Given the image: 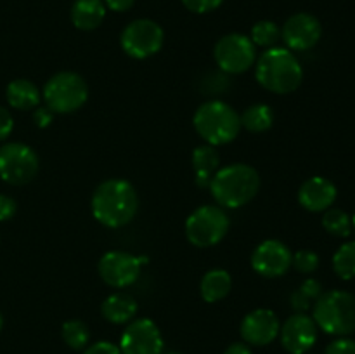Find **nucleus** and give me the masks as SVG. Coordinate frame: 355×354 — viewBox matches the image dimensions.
Masks as SVG:
<instances>
[{
    "label": "nucleus",
    "mask_w": 355,
    "mask_h": 354,
    "mask_svg": "<svg viewBox=\"0 0 355 354\" xmlns=\"http://www.w3.org/2000/svg\"><path fill=\"white\" fill-rule=\"evenodd\" d=\"M279 319L270 309H255L241 321V337L252 346H267L279 335Z\"/></svg>",
    "instance_id": "16"
},
{
    "label": "nucleus",
    "mask_w": 355,
    "mask_h": 354,
    "mask_svg": "<svg viewBox=\"0 0 355 354\" xmlns=\"http://www.w3.org/2000/svg\"><path fill=\"white\" fill-rule=\"evenodd\" d=\"M52 111L49 110L47 106L45 108H38L37 111H35V115H33V118H35V124L38 125V127H47V125H51V121H52Z\"/></svg>",
    "instance_id": "36"
},
{
    "label": "nucleus",
    "mask_w": 355,
    "mask_h": 354,
    "mask_svg": "<svg viewBox=\"0 0 355 354\" xmlns=\"http://www.w3.org/2000/svg\"><path fill=\"white\" fill-rule=\"evenodd\" d=\"M7 103L16 110H33L40 103V90L30 80L17 78L7 85Z\"/></svg>",
    "instance_id": "21"
},
{
    "label": "nucleus",
    "mask_w": 355,
    "mask_h": 354,
    "mask_svg": "<svg viewBox=\"0 0 355 354\" xmlns=\"http://www.w3.org/2000/svg\"><path fill=\"white\" fill-rule=\"evenodd\" d=\"M106 17L103 0H75L71 7V21L78 30H96Z\"/></svg>",
    "instance_id": "18"
},
{
    "label": "nucleus",
    "mask_w": 355,
    "mask_h": 354,
    "mask_svg": "<svg viewBox=\"0 0 355 354\" xmlns=\"http://www.w3.org/2000/svg\"><path fill=\"white\" fill-rule=\"evenodd\" d=\"M333 269L342 280L355 278V242L343 243L333 255Z\"/></svg>",
    "instance_id": "24"
},
{
    "label": "nucleus",
    "mask_w": 355,
    "mask_h": 354,
    "mask_svg": "<svg viewBox=\"0 0 355 354\" xmlns=\"http://www.w3.org/2000/svg\"><path fill=\"white\" fill-rule=\"evenodd\" d=\"M227 231V214L215 205H203L196 208L186 221L187 239L200 248L217 245Z\"/></svg>",
    "instance_id": "7"
},
{
    "label": "nucleus",
    "mask_w": 355,
    "mask_h": 354,
    "mask_svg": "<svg viewBox=\"0 0 355 354\" xmlns=\"http://www.w3.org/2000/svg\"><path fill=\"white\" fill-rule=\"evenodd\" d=\"M61 333L64 342L75 351L83 349V347L89 344V339H90V333H89V328H87V325L83 321H78V319H69V321H66L64 325H62Z\"/></svg>",
    "instance_id": "26"
},
{
    "label": "nucleus",
    "mask_w": 355,
    "mask_h": 354,
    "mask_svg": "<svg viewBox=\"0 0 355 354\" xmlns=\"http://www.w3.org/2000/svg\"><path fill=\"white\" fill-rule=\"evenodd\" d=\"M166 354H180V353H166Z\"/></svg>",
    "instance_id": "41"
},
{
    "label": "nucleus",
    "mask_w": 355,
    "mask_h": 354,
    "mask_svg": "<svg viewBox=\"0 0 355 354\" xmlns=\"http://www.w3.org/2000/svg\"><path fill=\"white\" fill-rule=\"evenodd\" d=\"M16 201L7 194H0V222L9 221L16 214Z\"/></svg>",
    "instance_id": "31"
},
{
    "label": "nucleus",
    "mask_w": 355,
    "mask_h": 354,
    "mask_svg": "<svg viewBox=\"0 0 355 354\" xmlns=\"http://www.w3.org/2000/svg\"><path fill=\"white\" fill-rule=\"evenodd\" d=\"M103 316L113 325H123L130 321L137 312V302L128 294H113L103 302Z\"/></svg>",
    "instance_id": "20"
},
{
    "label": "nucleus",
    "mask_w": 355,
    "mask_h": 354,
    "mask_svg": "<svg viewBox=\"0 0 355 354\" xmlns=\"http://www.w3.org/2000/svg\"><path fill=\"white\" fill-rule=\"evenodd\" d=\"M291 305H293L295 311L304 312L311 307V298H309L307 295H305L304 292H300V288H298V290L291 295Z\"/></svg>",
    "instance_id": "35"
},
{
    "label": "nucleus",
    "mask_w": 355,
    "mask_h": 354,
    "mask_svg": "<svg viewBox=\"0 0 355 354\" xmlns=\"http://www.w3.org/2000/svg\"><path fill=\"white\" fill-rule=\"evenodd\" d=\"M293 253L277 239H266L252 255V267L263 278H279L290 269Z\"/></svg>",
    "instance_id": "14"
},
{
    "label": "nucleus",
    "mask_w": 355,
    "mask_h": 354,
    "mask_svg": "<svg viewBox=\"0 0 355 354\" xmlns=\"http://www.w3.org/2000/svg\"><path fill=\"white\" fill-rule=\"evenodd\" d=\"M83 354H121V351L120 347L114 346V344L101 340V342H96L94 346L87 347V351Z\"/></svg>",
    "instance_id": "32"
},
{
    "label": "nucleus",
    "mask_w": 355,
    "mask_h": 354,
    "mask_svg": "<svg viewBox=\"0 0 355 354\" xmlns=\"http://www.w3.org/2000/svg\"><path fill=\"white\" fill-rule=\"evenodd\" d=\"M139 196L128 180L110 179L97 186L92 196V214L107 228H121L137 214Z\"/></svg>",
    "instance_id": "1"
},
{
    "label": "nucleus",
    "mask_w": 355,
    "mask_h": 354,
    "mask_svg": "<svg viewBox=\"0 0 355 354\" xmlns=\"http://www.w3.org/2000/svg\"><path fill=\"white\" fill-rule=\"evenodd\" d=\"M336 186L326 177H311L298 189V201L311 212H322L331 208L336 200Z\"/></svg>",
    "instance_id": "17"
},
{
    "label": "nucleus",
    "mask_w": 355,
    "mask_h": 354,
    "mask_svg": "<svg viewBox=\"0 0 355 354\" xmlns=\"http://www.w3.org/2000/svg\"><path fill=\"white\" fill-rule=\"evenodd\" d=\"M163 40H165L163 28L156 21L146 19V17L128 23L121 31L120 38L123 51L134 59H146L155 56L162 49Z\"/></svg>",
    "instance_id": "8"
},
{
    "label": "nucleus",
    "mask_w": 355,
    "mask_h": 354,
    "mask_svg": "<svg viewBox=\"0 0 355 354\" xmlns=\"http://www.w3.org/2000/svg\"><path fill=\"white\" fill-rule=\"evenodd\" d=\"M214 56L222 71L238 75L255 62V44L246 35L229 33L217 42Z\"/></svg>",
    "instance_id": "10"
},
{
    "label": "nucleus",
    "mask_w": 355,
    "mask_h": 354,
    "mask_svg": "<svg viewBox=\"0 0 355 354\" xmlns=\"http://www.w3.org/2000/svg\"><path fill=\"white\" fill-rule=\"evenodd\" d=\"M210 191L218 205L239 208L252 201L260 189V177L253 167L245 163L224 167L210 180Z\"/></svg>",
    "instance_id": "2"
},
{
    "label": "nucleus",
    "mask_w": 355,
    "mask_h": 354,
    "mask_svg": "<svg viewBox=\"0 0 355 354\" xmlns=\"http://www.w3.org/2000/svg\"><path fill=\"white\" fill-rule=\"evenodd\" d=\"M38 172V156L30 146L10 142L0 148V177L14 186L30 183Z\"/></svg>",
    "instance_id": "9"
},
{
    "label": "nucleus",
    "mask_w": 355,
    "mask_h": 354,
    "mask_svg": "<svg viewBox=\"0 0 355 354\" xmlns=\"http://www.w3.org/2000/svg\"><path fill=\"white\" fill-rule=\"evenodd\" d=\"M89 97L85 80L73 71H61L47 80L44 99L52 113H73L85 104Z\"/></svg>",
    "instance_id": "6"
},
{
    "label": "nucleus",
    "mask_w": 355,
    "mask_h": 354,
    "mask_svg": "<svg viewBox=\"0 0 355 354\" xmlns=\"http://www.w3.org/2000/svg\"><path fill=\"white\" fill-rule=\"evenodd\" d=\"M281 344L290 354H305L318 340V325L304 312L290 316L281 326Z\"/></svg>",
    "instance_id": "15"
},
{
    "label": "nucleus",
    "mask_w": 355,
    "mask_h": 354,
    "mask_svg": "<svg viewBox=\"0 0 355 354\" xmlns=\"http://www.w3.org/2000/svg\"><path fill=\"white\" fill-rule=\"evenodd\" d=\"M281 30L272 21H259L252 28V42L260 47H272L279 40Z\"/></svg>",
    "instance_id": "27"
},
{
    "label": "nucleus",
    "mask_w": 355,
    "mask_h": 354,
    "mask_svg": "<svg viewBox=\"0 0 355 354\" xmlns=\"http://www.w3.org/2000/svg\"><path fill=\"white\" fill-rule=\"evenodd\" d=\"M312 319L322 332L329 335H350L355 332V297L343 290L321 294V297L315 301Z\"/></svg>",
    "instance_id": "5"
},
{
    "label": "nucleus",
    "mask_w": 355,
    "mask_h": 354,
    "mask_svg": "<svg viewBox=\"0 0 355 354\" xmlns=\"http://www.w3.org/2000/svg\"><path fill=\"white\" fill-rule=\"evenodd\" d=\"M241 127L250 132H266L272 127L274 113L267 104H253L239 117Z\"/></svg>",
    "instance_id": "23"
},
{
    "label": "nucleus",
    "mask_w": 355,
    "mask_h": 354,
    "mask_svg": "<svg viewBox=\"0 0 355 354\" xmlns=\"http://www.w3.org/2000/svg\"><path fill=\"white\" fill-rule=\"evenodd\" d=\"M322 228L333 236H340V238H347L352 231V219L349 214L340 208H328L322 217Z\"/></svg>",
    "instance_id": "25"
},
{
    "label": "nucleus",
    "mask_w": 355,
    "mask_h": 354,
    "mask_svg": "<svg viewBox=\"0 0 355 354\" xmlns=\"http://www.w3.org/2000/svg\"><path fill=\"white\" fill-rule=\"evenodd\" d=\"M322 33L321 23L309 12H298L288 17L281 30V38L291 51H309L319 42Z\"/></svg>",
    "instance_id": "13"
},
{
    "label": "nucleus",
    "mask_w": 355,
    "mask_h": 354,
    "mask_svg": "<svg viewBox=\"0 0 355 354\" xmlns=\"http://www.w3.org/2000/svg\"><path fill=\"white\" fill-rule=\"evenodd\" d=\"M2 325H3V319H2V314H0V330H2Z\"/></svg>",
    "instance_id": "39"
},
{
    "label": "nucleus",
    "mask_w": 355,
    "mask_h": 354,
    "mask_svg": "<svg viewBox=\"0 0 355 354\" xmlns=\"http://www.w3.org/2000/svg\"><path fill=\"white\" fill-rule=\"evenodd\" d=\"M224 354H252V351H250V347L246 346V344L236 342V344H231V346L225 349Z\"/></svg>",
    "instance_id": "38"
},
{
    "label": "nucleus",
    "mask_w": 355,
    "mask_h": 354,
    "mask_svg": "<svg viewBox=\"0 0 355 354\" xmlns=\"http://www.w3.org/2000/svg\"><path fill=\"white\" fill-rule=\"evenodd\" d=\"M146 259H137L127 252H107L99 260V274L110 287L123 288L134 283L141 274Z\"/></svg>",
    "instance_id": "12"
},
{
    "label": "nucleus",
    "mask_w": 355,
    "mask_h": 354,
    "mask_svg": "<svg viewBox=\"0 0 355 354\" xmlns=\"http://www.w3.org/2000/svg\"><path fill=\"white\" fill-rule=\"evenodd\" d=\"M163 337L155 321L141 318L125 328L120 340L121 354H162Z\"/></svg>",
    "instance_id": "11"
},
{
    "label": "nucleus",
    "mask_w": 355,
    "mask_h": 354,
    "mask_svg": "<svg viewBox=\"0 0 355 354\" xmlns=\"http://www.w3.org/2000/svg\"><path fill=\"white\" fill-rule=\"evenodd\" d=\"M324 354H355V340L347 339V337L333 340V342L326 347Z\"/></svg>",
    "instance_id": "30"
},
{
    "label": "nucleus",
    "mask_w": 355,
    "mask_h": 354,
    "mask_svg": "<svg viewBox=\"0 0 355 354\" xmlns=\"http://www.w3.org/2000/svg\"><path fill=\"white\" fill-rule=\"evenodd\" d=\"M352 228L355 229V214H354V217H352Z\"/></svg>",
    "instance_id": "40"
},
{
    "label": "nucleus",
    "mask_w": 355,
    "mask_h": 354,
    "mask_svg": "<svg viewBox=\"0 0 355 354\" xmlns=\"http://www.w3.org/2000/svg\"><path fill=\"white\" fill-rule=\"evenodd\" d=\"M194 128L211 146L234 141L241 130L239 115L222 101H208L194 113Z\"/></svg>",
    "instance_id": "4"
},
{
    "label": "nucleus",
    "mask_w": 355,
    "mask_h": 354,
    "mask_svg": "<svg viewBox=\"0 0 355 354\" xmlns=\"http://www.w3.org/2000/svg\"><path fill=\"white\" fill-rule=\"evenodd\" d=\"M103 2L107 9L114 10V12H125V10L132 9L135 0H103Z\"/></svg>",
    "instance_id": "37"
},
{
    "label": "nucleus",
    "mask_w": 355,
    "mask_h": 354,
    "mask_svg": "<svg viewBox=\"0 0 355 354\" xmlns=\"http://www.w3.org/2000/svg\"><path fill=\"white\" fill-rule=\"evenodd\" d=\"M231 274L224 269H211L201 280V297L207 302H218L231 292Z\"/></svg>",
    "instance_id": "22"
},
{
    "label": "nucleus",
    "mask_w": 355,
    "mask_h": 354,
    "mask_svg": "<svg viewBox=\"0 0 355 354\" xmlns=\"http://www.w3.org/2000/svg\"><path fill=\"white\" fill-rule=\"evenodd\" d=\"M291 264L295 266V269L300 271V273H314L319 266V257L318 253L311 252V250H298L297 253L291 259Z\"/></svg>",
    "instance_id": "28"
},
{
    "label": "nucleus",
    "mask_w": 355,
    "mask_h": 354,
    "mask_svg": "<svg viewBox=\"0 0 355 354\" xmlns=\"http://www.w3.org/2000/svg\"><path fill=\"white\" fill-rule=\"evenodd\" d=\"M300 292H304V294L307 295L311 301H314V298L318 301L322 294V287L318 280H312V278H309V280H305L304 283H302Z\"/></svg>",
    "instance_id": "34"
},
{
    "label": "nucleus",
    "mask_w": 355,
    "mask_h": 354,
    "mask_svg": "<svg viewBox=\"0 0 355 354\" xmlns=\"http://www.w3.org/2000/svg\"><path fill=\"white\" fill-rule=\"evenodd\" d=\"M14 128V120L6 108L0 106V141L7 139Z\"/></svg>",
    "instance_id": "33"
},
{
    "label": "nucleus",
    "mask_w": 355,
    "mask_h": 354,
    "mask_svg": "<svg viewBox=\"0 0 355 354\" xmlns=\"http://www.w3.org/2000/svg\"><path fill=\"white\" fill-rule=\"evenodd\" d=\"M191 162H193L194 174H196V183L200 187L210 186L211 177L215 176V172L218 170V163H220V155L215 149V146L205 144L198 146L193 151L191 156Z\"/></svg>",
    "instance_id": "19"
},
{
    "label": "nucleus",
    "mask_w": 355,
    "mask_h": 354,
    "mask_svg": "<svg viewBox=\"0 0 355 354\" xmlns=\"http://www.w3.org/2000/svg\"><path fill=\"white\" fill-rule=\"evenodd\" d=\"M180 2H182L184 7L189 9L191 12L205 14L218 9V7L224 3V0H180Z\"/></svg>",
    "instance_id": "29"
},
{
    "label": "nucleus",
    "mask_w": 355,
    "mask_h": 354,
    "mask_svg": "<svg viewBox=\"0 0 355 354\" xmlns=\"http://www.w3.org/2000/svg\"><path fill=\"white\" fill-rule=\"evenodd\" d=\"M257 80L263 89L276 94H290L304 78L300 61L290 49L270 47L257 61Z\"/></svg>",
    "instance_id": "3"
}]
</instances>
